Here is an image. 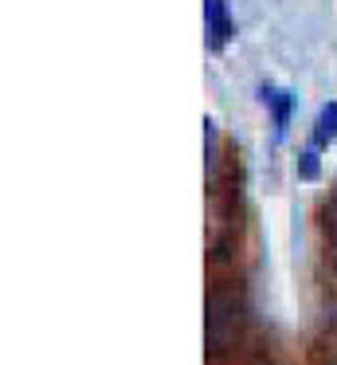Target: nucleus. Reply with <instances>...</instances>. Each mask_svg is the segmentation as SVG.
<instances>
[{
    "label": "nucleus",
    "mask_w": 337,
    "mask_h": 365,
    "mask_svg": "<svg viewBox=\"0 0 337 365\" xmlns=\"http://www.w3.org/2000/svg\"><path fill=\"white\" fill-rule=\"evenodd\" d=\"M243 338H247V299L239 283L216 279L204 294V357L208 361L235 357Z\"/></svg>",
    "instance_id": "f257e3e1"
},
{
    "label": "nucleus",
    "mask_w": 337,
    "mask_h": 365,
    "mask_svg": "<svg viewBox=\"0 0 337 365\" xmlns=\"http://www.w3.org/2000/svg\"><path fill=\"white\" fill-rule=\"evenodd\" d=\"M306 357H310V365H337V299H329L321 310Z\"/></svg>",
    "instance_id": "f03ea898"
},
{
    "label": "nucleus",
    "mask_w": 337,
    "mask_h": 365,
    "mask_svg": "<svg viewBox=\"0 0 337 365\" xmlns=\"http://www.w3.org/2000/svg\"><path fill=\"white\" fill-rule=\"evenodd\" d=\"M204 20H208V32H212V48H224L235 32L232 16H227V4L224 0H204Z\"/></svg>",
    "instance_id": "7ed1b4c3"
},
{
    "label": "nucleus",
    "mask_w": 337,
    "mask_h": 365,
    "mask_svg": "<svg viewBox=\"0 0 337 365\" xmlns=\"http://www.w3.org/2000/svg\"><path fill=\"white\" fill-rule=\"evenodd\" d=\"M337 142V103L318 110V126H313V145H329Z\"/></svg>",
    "instance_id": "20e7f679"
},
{
    "label": "nucleus",
    "mask_w": 337,
    "mask_h": 365,
    "mask_svg": "<svg viewBox=\"0 0 337 365\" xmlns=\"http://www.w3.org/2000/svg\"><path fill=\"white\" fill-rule=\"evenodd\" d=\"M321 232H326V244H329V259L337 267V197L326 200V208H321Z\"/></svg>",
    "instance_id": "39448f33"
},
{
    "label": "nucleus",
    "mask_w": 337,
    "mask_h": 365,
    "mask_svg": "<svg viewBox=\"0 0 337 365\" xmlns=\"http://www.w3.org/2000/svg\"><path fill=\"white\" fill-rule=\"evenodd\" d=\"M266 103H274V122H279V130H286V118H290V95L286 91H263Z\"/></svg>",
    "instance_id": "423d86ee"
},
{
    "label": "nucleus",
    "mask_w": 337,
    "mask_h": 365,
    "mask_svg": "<svg viewBox=\"0 0 337 365\" xmlns=\"http://www.w3.org/2000/svg\"><path fill=\"white\" fill-rule=\"evenodd\" d=\"M298 173L302 177H318V153H302V169H298Z\"/></svg>",
    "instance_id": "0eeeda50"
}]
</instances>
